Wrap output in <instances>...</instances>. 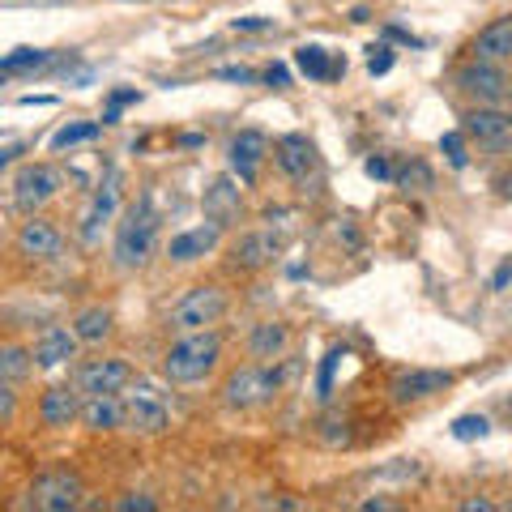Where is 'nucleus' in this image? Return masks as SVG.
Returning a JSON list of instances; mask_svg holds the SVG:
<instances>
[{"instance_id":"1","label":"nucleus","mask_w":512,"mask_h":512,"mask_svg":"<svg viewBox=\"0 0 512 512\" xmlns=\"http://www.w3.org/2000/svg\"><path fill=\"white\" fill-rule=\"evenodd\" d=\"M222 359V338L214 329H201V333H180L171 342L167 359H163V372L171 384H197L205 380L218 367Z\"/></svg>"},{"instance_id":"2","label":"nucleus","mask_w":512,"mask_h":512,"mask_svg":"<svg viewBox=\"0 0 512 512\" xmlns=\"http://www.w3.org/2000/svg\"><path fill=\"white\" fill-rule=\"evenodd\" d=\"M154 244H158V214H154V201L146 192V197L116 222V244H111V252H116V261L124 269H141L154 256Z\"/></svg>"},{"instance_id":"3","label":"nucleus","mask_w":512,"mask_h":512,"mask_svg":"<svg viewBox=\"0 0 512 512\" xmlns=\"http://www.w3.org/2000/svg\"><path fill=\"white\" fill-rule=\"evenodd\" d=\"M222 312H227V291L222 286H192L188 295L171 303L167 325L175 333H201V329H214Z\"/></svg>"},{"instance_id":"4","label":"nucleus","mask_w":512,"mask_h":512,"mask_svg":"<svg viewBox=\"0 0 512 512\" xmlns=\"http://www.w3.org/2000/svg\"><path fill=\"white\" fill-rule=\"evenodd\" d=\"M278 389H282V372H274V367H265V363H248L227 376L222 397H227V406H235V410H256V406L274 402Z\"/></svg>"},{"instance_id":"5","label":"nucleus","mask_w":512,"mask_h":512,"mask_svg":"<svg viewBox=\"0 0 512 512\" xmlns=\"http://www.w3.org/2000/svg\"><path fill=\"white\" fill-rule=\"evenodd\" d=\"M453 86L466 94V99H474V103H495L500 107L504 99H508V73L500 69L495 60H466L461 69L453 73Z\"/></svg>"},{"instance_id":"6","label":"nucleus","mask_w":512,"mask_h":512,"mask_svg":"<svg viewBox=\"0 0 512 512\" xmlns=\"http://www.w3.org/2000/svg\"><path fill=\"white\" fill-rule=\"evenodd\" d=\"M82 495H86L82 474L47 470L35 478V487H30V504L43 508V512H69V508H82Z\"/></svg>"},{"instance_id":"7","label":"nucleus","mask_w":512,"mask_h":512,"mask_svg":"<svg viewBox=\"0 0 512 512\" xmlns=\"http://www.w3.org/2000/svg\"><path fill=\"white\" fill-rule=\"evenodd\" d=\"M13 205H18L22 214H39L47 201L60 192V175L52 167H43V163H30L22 167L18 175H13Z\"/></svg>"},{"instance_id":"8","label":"nucleus","mask_w":512,"mask_h":512,"mask_svg":"<svg viewBox=\"0 0 512 512\" xmlns=\"http://www.w3.org/2000/svg\"><path fill=\"white\" fill-rule=\"evenodd\" d=\"M444 389H453V372H440V367H410V372H397L389 380V397L397 406H414V402H427Z\"/></svg>"},{"instance_id":"9","label":"nucleus","mask_w":512,"mask_h":512,"mask_svg":"<svg viewBox=\"0 0 512 512\" xmlns=\"http://www.w3.org/2000/svg\"><path fill=\"white\" fill-rule=\"evenodd\" d=\"M171 423V410L158 393L150 389H137L124 397V431H137V436H158V431H167Z\"/></svg>"},{"instance_id":"10","label":"nucleus","mask_w":512,"mask_h":512,"mask_svg":"<svg viewBox=\"0 0 512 512\" xmlns=\"http://www.w3.org/2000/svg\"><path fill=\"white\" fill-rule=\"evenodd\" d=\"M128 376H133V367L124 359H86L77 367L73 384L82 389V397H99V393H120L128 384Z\"/></svg>"},{"instance_id":"11","label":"nucleus","mask_w":512,"mask_h":512,"mask_svg":"<svg viewBox=\"0 0 512 512\" xmlns=\"http://www.w3.org/2000/svg\"><path fill=\"white\" fill-rule=\"evenodd\" d=\"M461 133H470L478 146H504L512 137V111L495 107V103H478L461 116Z\"/></svg>"},{"instance_id":"12","label":"nucleus","mask_w":512,"mask_h":512,"mask_svg":"<svg viewBox=\"0 0 512 512\" xmlns=\"http://www.w3.org/2000/svg\"><path fill=\"white\" fill-rule=\"evenodd\" d=\"M13 244H18V252L30 256V261H56L64 252V235H60L56 222L30 214V222H22L18 235H13Z\"/></svg>"},{"instance_id":"13","label":"nucleus","mask_w":512,"mask_h":512,"mask_svg":"<svg viewBox=\"0 0 512 512\" xmlns=\"http://www.w3.org/2000/svg\"><path fill=\"white\" fill-rule=\"evenodd\" d=\"M82 402L86 397L77 384H52V389H43V397H39V423L52 431L69 427L73 419H82Z\"/></svg>"},{"instance_id":"14","label":"nucleus","mask_w":512,"mask_h":512,"mask_svg":"<svg viewBox=\"0 0 512 512\" xmlns=\"http://www.w3.org/2000/svg\"><path fill=\"white\" fill-rule=\"evenodd\" d=\"M265 154H269V141H265V133H256V128H244V133L231 137V171L239 175V184H256Z\"/></svg>"},{"instance_id":"15","label":"nucleus","mask_w":512,"mask_h":512,"mask_svg":"<svg viewBox=\"0 0 512 512\" xmlns=\"http://www.w3.org/2000/svg\"><path fill=\"white\" fill-rule=\"evenodd\" d=\"M274 163L291 175V180H308L316 171V146L303 133H286L274 141Z\"/></svg>"},{"instance_id":"16","label":"nucleus","mask_w":512,"mask_h":512,"mask_svg":"<svg viewBox=\"0 0 512 512\" xmlns=\"http://www.w3.org/2000/svg\"><path fill=\"white\" fill-rule=\"evenodd\" d=\"M77 346H82V338L73 333V325H47L35 338V359L39 367H64L69 359H77Z\"/></svg>"},{"instance_id":"17","label":"nucleus","mask_w":512,"mask_h":512,"mask_svg":"<svg viewBox=\"0 0 512 512\" xmlns=\"http://www.w3.org/2000/svg\"><path fill=\"white\" fill-rule=\"evenodd\" d=\"M222 222H201V227H192V231H184V235H175L171 239V248H167V256L171 261H180V265H188V261H197V256H205V252H214L218 248V239H222Z\"/></svg>"},{"instance_id":"18","label":"nucleus","mask_w":512,"mask_h":512,"mask_svg":"<svg viewBox=\"0 0 512 512\" xmlns=\"http://www.w3.org/2000/svg\"><path fill=\"white\" fill-rule=\"evenodd\" d=\"M278 252H282L278 231H248V235L235 239V265L239 269H265Z\"/></svg>"},{"instance_id":"19","label":"nucleus","mask_w":512,"mask_h":512,"mask_svg":"<svg viewBox=\"0 0 512 512\" xmlns=\"http://www.w3.org/2000/svg\"><path fill=\"white\" fill-rule=\"evenodd\" d=\"M470 52H474V60H495V64L512 60V13L508 18H495V22H487L483 30H478Z\"/></svg>"},{"instance_id":"20","label":"nucleus","mask_w":512,"mask_h":512,"mask_svg":"<svg viewBox=\"0 0 512 512\" xmlns=\"http://www.w3.org/2000/svg\"><path fill=\"white\" fill-rule=\"evenodd\" d=\"M239 210H244V192H239L235 180L218 175V180L205 188V218H214V222H222V227H231V222L239 218Z\"/></svg>"},{"instance_id":"21","label":"nucleus","mask_w":512,"mask_h":512,"mask_svg":"<svg viewBox=\"0 0 512 512\" xmlns=\"http://www.w3.org/2000/svg\"><path fill=\"white\" fill-rule=\"evenodd\" d=\"M116 201H120L116 175H107V184L94 192L90 210L82 214V244H99V231H103V222H111V214H116Z\"/></svg>"},{"instance_id":"22","label":"nucleus","mask_w":512,"mask_h":512,"mask_svg":"<svg viewBox=\"0 0 512 512\" xmlns=\"http://www.w3.org/2000/svg\"><path fill=\"white\" fill-rule=\"evenodd\" d=\"M82 423L86 431H120L124 427V397L120 393H99L82 402Z\"/></svg>"},{"instance_id":"23","label":"nucleus","mask_w":512,"mask_h":512,"mask_svg":"<svg viewBox=\"0 0 512 512\" xmlns=\"http://www.w3.org/2000/svg\"><path fill=\"white\" fill-rule=\"evenodd\" d=\"M295 69H299L303 77H312V82H329V77L346 73V60L329 56L320 43H303L299 52H295Z\"/></svg>"},{"instance_id":"24","label":"nucleus","mask_w":512,"mask_h":512,"mask_svg":"<svg viewBox=\"0 0 512 512\" xmlns=\"http://www.w3.org/2000/svg\"><path fill=\"white\" fill-rule=\"evenodd\" d=\"M286 342H291V329L278 325V320H261V325H252L248 333V355L252 359H278Z\"/></svg>"},{"instance_id":"25","label":"nucleus","mask_w":512,"mask_h":512,"mask_svg":"<svg viewBox=\"0 0 512 512\" xmlns=\"http://www.w3.org/2000/svg\"><path fill=\"white\" fill-rule=\"evenodd\" d=\"M111 325H116V320H111L107 308H86V312L73 316V333H77V338H82L86 346L107 342V338H111Z\"/></svg>"},{"instance_id":"26","label":"nucleus","mask_w":512,"mask_h":512,"mask_svg":"<svg viewBox=\"0 0 512 512\" xmlns=\"http://www.w3.org/2000/svg\"><path fill=\"white\" fill-rule=\"evenodd\" d=\"M35 350H26V346H5V350H0V380H5V384H22L30 372H35Z\"/></svg>"},{"instance_id":"27","label":"nucleus","mask_w":512,"mask_h":512,"mask_svg":"<svg viewBox=\"0 0 512 512\" xmlns=\"http://www.w3.org/2000/svg\"><path fill=\"white\" fill-rule=\"evenodd\" d=\"M52 64V52H43V47H18V52H9L5 60H0V69H5L9 77L13 73H35V69H47Z\"/></svg>"},{"instance_id":"28","label":"nucleus","mask_w":512,"mask_h":512,"mask_svg":"<svg viewBox=\"0 0 512 512\" xmlns=\"http://www.w3.org/2000/svg\"><path fill=\"white\" fill-rule=\"evenodd\" d=\"M94 137H99V124H64L60 133L52 137V150H73V146L94 141Z\"/></svg>"},{"instance_id":"29","label":"nucleus","mask_w":512,"mask_h":512,"mask_svg":"<svg viewBox=\"0 0 512 512\" xmlns=\"http://www.w3.org/2000/svg\"><path fill=\"white\" fill-rule=\"evenodd\" d=\"M491 431V423L483 419V414H461V419L453 423V436L457 440H483Z\"/></svg>"},{"instance_id":"30","label":"nucleus","mask_w":512,"mask_h":512,"mask_svg":"<svg viewBox=\"0 0 512 512\" xmlns=\"http://www.w3.org/2000/svg\"><path fill=\"white\" fill-rule=\"evenodd\" d=\"M440 154H448V163H453V167H466V163H470L461 133H444V137H440Z\"/></svg>"},{"instance_id":"31","label":"nucleus","mask_w":512,"mask_h":512,"mask_svg":"<svg viewBox=\"0 0 512 512\" xmlns=\"http://www.w3.org/2000/svg\"><path fill=\"white\" fill-rule=\"evenodd\" d=\"M367 52H372V56H367V73H372V77H380V73H389L393 69V47H367Z\"/></svg>"},{"instance_id":"32","label":"nucleus","mask_w":512,"mask_h":512,"mask_svg":"<svg viewBox=\"0 0 512 512\" xmlns=\"http://www.w3.org/2000/svg\"><path fill=\"white\" fill-rule=\"evenodd\" d=\"M141 99V94L137 90H116V94H111V107L103 111V124H116L120 120V107H128V103H137Z\"/></svg>"},{"instance_id":"33","label":"nucleus","mask_w":512,"mask_h":512,"mask_svg":"<svg viewBox=\"0 0 512 512\" xmlns=\"http://www.w3.org/2000/svg\"><path fill=\"white\" fill-rule=\"evenodd\" d=\"M120 512H154L158 508V500H150V495H124V500L116 504Z\"/></svg>"},{"instance_id":"34","label":"nucleus","mask_w":512,"mask_h":512,"mask_svg":"<svg viewBox=\"0 0 512 512\" xmlns=\"http://www.w3.org/2000/svg\"><path fill=\"white\" fill-rule=\"evenodd\" d=\"M338 350H329V359H325V367H320V397H329V384H333V367H338Z\"/></svg>"},{"instance_id":"35","label":"nucleus","mask_w":512,"mask_h":512,"mask_svg":"<svg viewBox=\"0 0 512 512\" xmlns=\"http://www.w3.org/2000/svg\"><path fill=\"white\" fill-rule=\"evenodd\" d=\"M372 180H393V167H389V158H367V167H363Z\"/></svg>"},{"instance_id":"36","label":"nucleus","mask_w":512,"mask_h":512,"mask_svg":"<svg viewBox=\"0 0 512 512\" xmlns=\"http://www.w3.org/2000/svg\"><path fill=\"white\" fill-rule=\"evenodd\" d=\"M13 389H18V384H5V389H0V419L5 423H13Z\"/></svg>"},{"instance_id":"37","label":"nucleus","mask_w":512,"mask_h":512,"mask_svg":"<svg viewBox=\"0 0 512 512\" xmlns=\"http://www.w3.org/2000/svg\"><path fill=\"white\" fill-rule=\"evenodd\" d=\"M222 82H256V73L252 69H218Z\"/></svg>"},{"instance_id":"38","label":"nucleus","mask_w":512,"mask_h":512,"mask_svg":"<svg viewBox=\"0 0 512 512\" xmlns=\"http://www.w3.org/2000/svg\"><path fill=\"white\" fill-rule=\"evenodd\" d=\"M512 282V256H508V261L500 265V269H495V278H491V286H495V291H504V286Z\"/></svg>"},{"instance_id":"39","label":"nucleus","mask_w":512,"mask_h":512,"mask_svg":"<svg viewBox=\"0 0 512 512\" xmlns=\"http://www.w3.org/2000/svg\"><path fill=\"white\" fill-rule=\"evenodd\" d=\"M269 18H235V30H269Z\"/></svg>"},{"instance_id":"40","label":"nucleus","mask_w":512,"mask_h":512,"mask_svg":"<svg viewBox=\"0 0 512 512\" xmlns=\"http://www.w3.org/2000/svg\"><path fill=\"white\" fill-rule=\"evenodd\" d=\"M265 82H269V86H286V69H282V64H269V69H265Z\"/></svg>"},{"instance_id":"41","label":"nucleus","mask_w":512,"mask_h":512,"mask_svg":"<svg viewBox=\"0 0 512 512\" xmlns=\"http://www.w3.org/2000/svg\"><path fill=\"white\" fill-rule=\"evenodd\" d=\"M461 508H466V512H491L495 504H491V500H466V504H461Z\"/></svg>"},{"instance_id":"42","label":"nucleus","mask_w":512,"mask_h":512,"mask_svg":"<svg viewBox=\"0 0 512 512\" xmlns=\"http://www.w3.org/2000/svg\"><path fill=\"white\" fill-rule=\"evenodd\" d=\"M504 197H512V171L504 175Z\"/></svg>"},{"instance_id":"43","label":"nucleus","mask_w":512,"mask_h":512,"mask_svg":"<svg viewBox=\"0 0 512 512\" xmlns=\"http://www.w3.org/2000/svg\"><path fill=\"white\" fill-rule=\"evenodd\" d=\"M508 419H512V402H508Z\"/></svg>"},{"instance_id":"44","label":"nucleus","mask_w":512,"mask_h":512,"mask_svg":"<svg viewBox=\"0 0 512 512\" xmlns=\"http://www.w3.org/2000/svg\"><path fill=\"white\" fill-rule=\"evenodd\" d=\"M508 508H512V504H508Z\"/></svg>"}]
</instances>
